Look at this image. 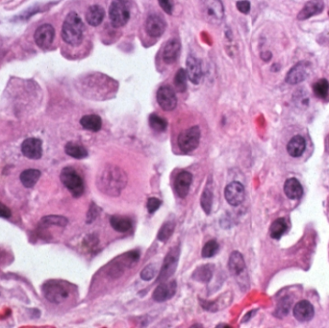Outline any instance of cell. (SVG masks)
<instances>
[{"mask_svg":"<svg viewBox=\"0 0 329 328\" xmlns=\"http://www.w3.org/2000/svg\"><path fill=\"white\" fill-rule=\"evenodd\" d=\"M149 126L156 132H164L168 127V121L157 114H151L148 117Z\"/></svg>","mask_w":329,"mask_h":328,"instance_id":"d6a6232c","label":"cell"},{"mask_svg":"<svg viewBox=\"0 0 329 328\" xmlns=\"http://www.w3.org/2000/svg\"><path fill=\"white\" fill-rule=\"evenodd\" d=\"M41 223L45 226L55 225V226H66L69 223V220L62 216H46L41 219Z\"/></svg>","mask_w":329,"mask_h":328,"instance_id":"74e56055","label":"cell"},{"mask_svg":"<svg viewBox=\"0 0 329 328\" xmlns=\"http://www.w3.org/2000/svg\"><path fill=\"white\" fill-rule=\"evenodd\" d=\"M110 224L114 230L120 233H126L132 229V220L127 217L114 215L110 218Z\"/></svg>","mask_w":329,"mask_h":328,"instance_id":"4316f807","label":"cell"},{"mask_svg":"<svg viewBox=\"0 0 329 328\" xmlns=\"http://www.w3.org/2000/svg\"><path fill=\"white\" fill-rule=\"evenodd\" d=\"M174 228H175V223L173 220H168L166 222H164V224L161 226L158 235H157V239L162 242V243H167L170 238L172 237V235L174 232Z\"/></svg>","mask_w":329,"mask_h":328,"instance_id":"1f68e13d","label":"cell"},{"mask_svg":"<svg viewBox=\"0 0 329 328\" xmlns=\"http://www.w3.org/2000/svg\"><path fill=\"white\" fill-rule=\"evenodd\" d=\"M293 316L299 322H309L315 315L314 307L308 300H301L293 308Z\"/></svg>","mask_w":329,"mask_h":328,"instance_id":"44dd1931","label":"cell"},{"mask_svg":"<svg viewBox=\"0 0 329 328\" xmlns=\"http://www.w3.org/2000/svg\"><path fill=\"white\" fill-rule=\"evenodd\" d=\"M228 270H229L230 273L237 278V280H239V279L242 280V278L245 277L244 275L247 272V270H246L247 267H246L244 257L239 251H233L229 256ZM240 286H242V283H241Z\"/></svg>","mask_w":329,"mask_h":328,"instance_id":"5bb4252c","label":"cell"},{"mask_svg":"<svg viewBox=\"0 0 329 328\" xmlns=\"http://www.w3.org/2000/svg\"><path fill=\"white\" fill-rule=\"evenodd\" d=\"M176 290H177V284L174 280L170 281V282H167V281L161 282V284H159L155 288L154 292L152 293V298L156 302L167 301L174 296Z\"/></svg>","mask_w":329,"mask_h":328,"instance_id":"9a60e30c","label":"cell"},{"mask_svg":"<svg viewBox=\"0 0 329 328\" xmlns=\"http://www.w3.org/2000/svg\"><path fill=\"white\" fill-rule=\"evenodd\" d=\"M84 36V23L77 13L71 12L64 20L62 38L70 45H79Z\"/></svg>","mask_w":329,"mask_h":328,"instance_id":"7a4b0ae2","label":"cell"},{"mask_svg":"<svg viewBox=\"0 0 329 328\" xmlns=\"http://www.w3.org/2000/svg\"><path fill=\"white\" fill-rule=\"evenodd\" d=\"M180 256V250L178 247H174L172 249L166 256L163 266L161 268L160 274L158 276V282H165L168 281L170 277H172L178 266Z\"/></svg>","mask_w":329,"mask_h":328,"instance_id":"ba28073f","label":"cell"},{"mask_svg":"<svg viewBox=\"0 0 329 328\" xmlns=\"http://www.w3.org/2000/svg\"><path fill=\"white\" fill-rule=\"evenodd\" d=\"M313 91L314 94L317 97L325 99L328 97L329 93V81L325 78L319 80L318 82H316L313 86Z\"/></svg>","mask_w":329,"mask_h":328,"instance_id":"e575fe53","label":"cell"},{"mask_svg":"<svg viewBox=\"0 0 329 328\" xmlns=\"http://www.w3.org/2000/svg\"><path fill=\"white\" fill-rule=\"evenodd\" d=\"M219 246L216 240L208 241L202 248L201 256L203 258H211L214 257L219 251Z\"/></svg>","mask_w":329,"mask_h":328,"instance_id":"d590c367","label":"cell"},{"mask_svg":"<svg viewBox=\"0 0 329 328\" xmlns=\"http://www.w3.org/2000/svg\"><path fill=\"white\" fill-rule=\"evenodd\" d=\"M186 73L188 75L189 80L193 84H198L201 81L202 78V68L200 61L194 57V56H189L186 61Z\"/></svg>","mask_w":329,"mask_h":328,"instance_id":"ffe728a7","label":"cell"},{"mask_svg":"<svg viewBox=\"0 0 329 328\" xmlns=\"http://www.w3.org/2000/svg\"><path fill=\"white\" fill-rule=\"evenodd\" d=\"M217 328H230V326H227V325H219V326H217Z\"/></svg>","mask_w":329,"mask_h":328,"instance_id":"7dc6e473","label":"cell"},{"mask_svg":"<svg viewBox=\"0 0 329 328\" xmlns=\"http://www.w3.org/2000/svg\"><path fill=\"white\" fill-rule=\"evenodd\" d=\"M311 72V64L306 61H302L294 65L287 73L285 81L290 85H296L305 80Z\"/></svg>","mask_w":329,"mask_h":328,"instance_id":"8fae6325","label":"cell"},{"mask_svg":"<svg viewBox=\"0 0 329 328\" xmlns=\"http://www.w3.org/2000/svg\"><path fill=\"white\" fill-rule=\"evenodd\" d=\"M167 24L165 19L157 15L151 14L147 17L146 21V32L151 38H159L162 36L166 30Z\"/></svg>","mask_w":329,"mask_h":328,"instance_id":"4fadbf2b","label":"cell"},{"mask_svg":"<svg viewBox=\"0 0 329 328\" xmlns=\"http://www.w3.org/2000/svg\"><path fill=\"white\" fill-rule=\"evenodd\" d=\"M127 175L122 169L107 164L100 171L97 178L98 190L109 196H118L126 187Z\"/></svg>","mask_w":329,"mask_h":328,"instance_id":"6da1fadb","label":"cell"},{"mask_svg":"<svg viewBox=\"0 0 329 328\" xmlns=\"http://www.w3.org/2000/svg\"><path fill=\"white\" fill-rule=\"evenodd\" d=\"M60 179L74 197H80L84 193V181L80 174L71 167L63 169Z\"/></svg>","mask_w":329,"mask_h":328,"instance_id":"8992f818","label":"cell"},{"mask_svg":"<svg viewBox=\"0 0 329 328\" xmlns=\"http://www.w3.org/2000/svg\"><path fill=\"white\" fill-rule=\"evenodd\" d=\"M200 10L203 19L210 24L219 25L224 19V7L221 0H201Z\"/></svg>","mask_w":329,"mask_h":328,"instance_id":"5b68a950","label":"cell"},{"mask_svg":"<svg viewBox=\"0 0 329 328\" xmlns=\"http://www.w3.org/2000/svg\"><path fill=\"white\" fill-rule=\"evenodd\" d=\"M157 273V267L155 264H149L146 267L144 268V270L141 271L140 275L141 278L145 281H150L152 280Z\"/></svg>","mask_w":329,"mask_h":328,"instance_id":"f35d334b","label":"cell"},{"mask_svg":"<svg viewBox=\"0 0 329 328\" xmlns=\"http://www.w3.org/2000/svg\"><path fill=\"white\" fill-rule=\"evenodd\" d=\"M200 142V129L193 126L182 131L177 138V145L184 153H190L197 148Z\"/></svg>","mask_w":329,"mask_h":328,"instance_id":"52a82bcc","label":"cell"},{"mask_svg":"<svg viewBox=\"0 0 329 328\" xmlns=\"http://www.w3.org/2000/svg\"><path fill=\"white\" fill-rule=\"evenodd\" d=\"M12 216L11 210L2 202H0V218L9 219Z\"/></svg>","mask_w":329,"mask_h":328,"instance_id":"bcb514c9","label":"cell"},{"mask_svg":"<svg viewBox=\"0 0 329 328\" xmlns=\"http://www.w3.org/2000/svg\"><path fill=\"white\" fill-rule=\"evenodd\" d=\"M305 147H306V143H305L304 138L299 135H296L292 137L290 142L288 143L287 151L292 157L297 158L303 154V152L305 151Z\"/></svg>","mask_w":329,"mask_h":328,"instance_id":"484cf974","label":"cell"},{"mask_svg":"<svg viewBox=\"0 0 329 328\" xmlns=\"http://www.w3.org/2000/svg\"><path fill=\"white\" fill-rule=\"evenodd\" d=\"M224 197L231 206H239L245 199V187L242 183L233 181L224 189Z\"/></svg>","mask_w":329,"mask_h":328,"instance_id":"30bf717a","label":"cell"},{"mask_svg":"<svg viewBox=\"0 0 329 328\" xmlns=\"http://www.w3.org/2000/svg\"><path fill=\"white\" fill-rule=\"evenodd\" d=\"M109 18L114 27L124 26L130 19V4L128 0H114L110 5Z\"/></svg>","mask_w":329,"mask_h":328,"instance_id":"277c9868","label":"cell"},{"mask_svg":"<svg viewBox=\"0 0 329 328\" xmlns=\"http://www.w3.org/2000/svg\"><path fill=\"white\" fill-rule=\"evenodd\" d=\"M200 205L206 215H210L213 206V192L211 189L206 187L200 197Z\"/></svg>","mask_w":329,"mask_h":328,"instance_id":"836d02e7","label":"cell"},{"mask_svg":"<svg viewBox=\"0 0 329 328\" xmlns=\"http://www.w3.org/2000/svg\"><path fill=\"white\" fill-rule=\"evenodd\" d=\"M99 213H100L99 207L96 203L92 202V204L90 206V209H89V211L87 213V220H86L87 223L91 224L94 220H96L97 218L98 217Z\"/></svg>","mask_w":329,"mask_h":328,"instance_id":"60d3db41","label":"cell"},{"mask_svg":"<svg viewBox=\"0 0 329 328\" xmlns=\"http://www.w3.org/2000/svg\"><path fill=\"white\" fill-rule=\"evenodd\" d=\"M104 9L99 5H92L86 13V20L91 26H98L103 21Z\"/></svg>","mask_w":329,"mask_h":328,"instance_id":"603a6c76","label":"cell"},{"mask_svg":"<svg viewBox=\"0 0 329 328\" xmlns=\"http://www.w3.org/2000/svg\"><path fill=\"white\" fill-rule=\"evenodd\" d=\"M230 293H224L223 295H221L219 298L216 299L215 301H202L200 300L201 306L210 312H217L220 309H223L225 306H227L230 303V299L231 297H227Z\"/></svg>","mask_w":329,"mask_h":328,"instance_id":"83f0119b","label":"cell"},{"mask_svg":"<svg viewBox=\"0 0 329 328\" xmlns=\"http://www.w3.org/2000/svg\"><path fill=\"white\" fill-rule=\"evenodd\" d=\"M180 50H181V44L178 39H169L163 49V54H162L163 61L168 65L174 64L178 59Z\"/></svg>","mask_w":329,"mask_h":328,"instance_id":"e0dca14e","label":"cell"},{"mask_svg":"<svg viewBox=\"0 0 329 328\" xmlns=\"http://www.w3.org/2000/svg\"><path fill=\"white\" fill-rule=\"evenodd\" d=\"M286 230H287V223L285 219L280 218V219H275L271 225L270 235L272 239L278 240L283 236Z\"/></svg>","mask_w":329,"mask_h":328,"instance_id":"4dcf8cb0","label":"cell"},{"mask_svg":"<svg viewBox=\"0 0 329 328\" xmlns=\"http://www.w3.org/2000/svg\"><path fill=\"white\" fill-rule=\"evenodd\" d=\"M156 98H157V102L159 106L164 111H168V112L173 111L177 106V97H176L175 92L169 85L161 86L158 89Z\"/></svg>","mask_w":329,"mask_h":328,"instance_id":"9c48e42d","label":"cell"},{"mask_svg":"<svg viewBox=\"0 0 329 328\" xmlns=\"http://www.w3.org/2000/svg\"><path fill=\"white\" fill-rule=\"evenodd\" d=\"M284 193L290 199H299L303 194V188L295 178H289L284 184Z\"/></svg>","mask_w":329,"mask_h":328,"instance_id":"cb8c5ba5","label":"cell"},{"mask_svg":"<svg viewBox=\"0 0 329 328\" xmlns=\"http://www.w3.org/2000/svg\"><path fill=\"white\" fill-rule=\"evenodd\" d=\"M80 124L86 130L98 132L102 127V120L97 115H86L80 119Z\"/></svg>","mask_w":329,"mask_h":328,"instance_id":"d4e9b609","label":"cell"},{"mask_svg":"<svg viewBox=\"0 0 329 328\" xmlns=\"http://www.w3.org/2000/svg\"><path fill=\"white\" fill-rule=\"evenodd\" d=\"M215 270V266L213 264H205L197 267L193 274L192 277L194 280L200 282V283H209L212 279L213 273Z\"/></svg>","mask_w":329,"mask_h":328,"instance_id":"7402d4cb","label":"cell"},{"mask_svg":"<svg viewBox=\"0 0 329 328\" xmlns=\"http://www.w3.org/2000/svg\"><path fill=\"white\" fill-rule=\"evenodd\" d=\"M291 303L292 301L288 298V297H284L277 305L276 307V311H275V315L277 317H283L286 316L290 310L291 307Z\"/></svg>","mask_w":329,"mask_h":328,"instance_id":"ab89813d","label":"cell"},{"mask_svg":"<svg viewBox=\"0 0 329 328\" xmlns=\"http://www.w3.org/2000/svg\"><path fill=\"white\" fill-rule=\"evenodd\" d=\"M55 38V29L51 24L40 25L34 34V39L37 45L40 48H48Z\"/></svg>","mask_w":329,"mask_h":328,"instance_id":"7c38bea8","label":"cell"},{"mask_svg":"<svg viewBox=\"0 0 329 328\" xmlns=\"http://www.w3.org/2000/svg\"><path fill=\"white\" fill-rule=\"evenodd\" d=\"M160 7L164 10L168 15H172L174 12V0H158Z\"/></svg>","mask_w":329,"mask_h":328,"instance_id":"7bdbcfd3","label":"cell"},{"mask_svg":"<svg viewBox=\"0 0 329 328\" xmlns=\"http://www.w3.org/2000/svg\"><path fill=\"white\" fill-rule=\"evenodd\" d=\"M325 9L323 0H310L308 1L297 15L298 20H305L314 16L320 15Z\"/></svg>","mask_w":329,"mask_h":328,"instance_id":"d6986e66","label":"cell"},{"mask_svg":"<svg viewBox=\"0 0 329 328\" xmlns=\"http://www.w3.org/2000/svg\"><path fill=\"white\" fill-rule=\"evenodd\" d=\"M236 7L242 14L248 15L251 12V2L248 0H240L236 3Z\"/></svg>","mask_w":329,"mask_h":328,"instance_id":"ee69618b","label":"cell"},{"mask_svg":"<svg viewBox=\"0 0 329 328\" xmlns=\"http://www.w3.org/2000/svg\"><path fill=\"white\" fill-rule=\"evenodd\" d=\"M21 152L29 159L38 160L42 155V143L37 138L26 139L21 145Z\"/></svg>","mask_w":329,"mask_h":328,"instance_id":"2e32d148","label":"cell"},{"mask_svg":"<svg viewBox=\"0 0 329 328\" xmlns=\"http://www.w3.org/2000/svg\"><path fill=\"white\" fill-rule=\"evenodd\" d=\"M40 172L35 169L26 170L20 174V181L26 188H32L38 182Z\"/></svg>","mask_w":329,"mask_h":328,"instance_id":"f1b7e54d","label":"cell"},{"mask_svg":"<svg viewBox=\"0 0 329 328\" xmlns=\"http://www.w3.org/2000/svg\"><path fill=\"white\" fill-rule=\"evenodd\" d=\"M187 80L188 75L185 70L180 69L175 74L174 77V87L179 93H184L187 91Z\"/></svg>","mask_w":329,"mask_h":328,"instance_id":"8d00e7d4","label":"cell"},{"mask_svg":"<svg viewBox=\"0 0 329 328\" xmlns=\"http://www.w3.org/2000/svg\"><path fill=\"white\" fill-rule=\"evenodd\" d=\"M162 205V201L156 197H150L147 199L146 203V208L149 214H154Z\"/></svg>","mask_w":329,"mask_h":328,"instance_id":"b9f144b4","label":"cell"},{"mask_svg":"<svg viewBox=\"0 0 329 328\" xmlns=\"http://www.w3.org/2000/svg\"><path fill=\"white\" fill-rule=\"evenodd\" d=\"M44 297L51 303L59 304L66 300L70 295V286L60 280H49L42 286Z\"/></svg>","mask_w":329,"mask_h":328,"instance_id":"3957f363","label":"cell"},{"mask_svg":"<svg viewBox=\"0 0 329 328\" xmlns=\"http://www.w3.org/2000/svg\"><path fill=\"white\" fill-rule=\"evenodd\" d=\"M97 245H98V240L96 235H90L85 240V247L88 248L89 250H93L97 248Z\"/></svg>","mask_w":329,"mask_h":328,"instance_id":"f6af8a7d","label":"cell"},{"mask_svg":"<svg viewBox=\"0 0 329 328\" xmlns=\"http://www.w3.org/2000/svg\"><path fill=\"white\" fill-rule=\"evenodd\" d=\"M66 153L75 159H84L88 157V151L87 149L79 144L70 142L65 146Z\"/></svg>","mask_w":329,"mask_h":328,"instance_id":"f546056e","label":"cell"},{"mask_svg":"<svg viewBox=\"0 0 329 328\" xmlns=\"http://www.w3.org/2000/svg\"><path fill=\"white\" fill-rule=\"evenodd\" d=\"M192 182L193 175L191 173L186 171L179 173L174 180V191L176 194L181 198H185L189 193Z\"/></svg>","mask_w":329,"mask_h":328,"instance_id":"ac0fdd59","label":"cell"}]
</instances>
